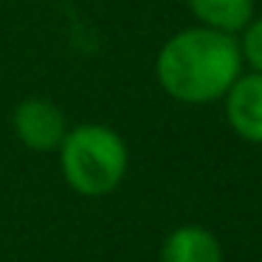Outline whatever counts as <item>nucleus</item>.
<instances>
[{"label": "nucleus", "instance_id": "nucleus-1", "mask_svg": "<svg viewBox=\"0 0 262 262\" xmlns=\"http://www.w3.org/2000/svg\"><path fill=\"white\" fill-rule=\"evenodd\" d=\"M243 74V54L234 34L206 26L183 29L161 46L155 79L166 96L183 104H209L228 93Z\"/></svg>", "mask_w": 262, "mask_h": 262}, {"label": "nucleus", "instance_id": "nucleus-7", "mask_svg": "<svg viewBox=\"0 0 262 262\" xmlns=\"http://www.w3.org/2000/svg\"><path fill=\"white\" fill-rule=\"evenodd\" d=\"M239 54H243V62L251 65V71L262 74V17H251V23L243 29Z\"/></svg>", "mask_w": 262, "mask_h": 262}, {"label": "nucleus", "instance_id": "nucleus-3", "mask_svg": "<svg viewBox=\"0 0 262 262\" xmlns=\"http://www.w3.org/2000/svg\"><path fill=\"white\" fill-rule=\"evenodd\" d=\"M12 130L31 152H57L68 133V119L51 99L29 96L14 107Z\"/></svg>", "mask_w": 262, "mask_h": 262}, {"label": "nucleus", "instance_id": "nucleus-2", "mask_svg": "<svg viewBox=\"0 0 262 262\" xmlns=\"http://www.w3.org/2000/svg\"><path fill=\"white\" fill-rule=\"evenodd\" d=\"M57 152L65 183L82 198L116 192L130 166V149L121 133L93 121L68 127Z\"/></svg>", "mask_w": 262, "mask_h": 262}, {"label": "nucleus", "instance_id": "nucleus-5", "mask_svg": "<svg viewBox=\"0 0 262 262\" xmlns=\"http://www.w3.org/2000/svg\"><path fill=\"white\" fill-rule=\"evenodd\" d=\"M158 262H223V245L211 228L186 223L164 237Z\"/></svg>", "mask_w": 262, "mask_h": 262}, {"label": "nucleus", "instance_id": "nucleus-4", "mask_svg": "<svg viewBox=\"0 0 262 262\" xmlns=\"http://www.w3.org/2000/svg\"><path fill=\"white\" fill-rule=\"evenodd\" d=\"M223 99L231 130L248 144H262V74H239Z\"/></svg>", "mask_w": 262, "mask_h": 262}, {"label": "nucleus", "instance_id": "nucleus-6", "mask_svg": "<svg viewBox=\"0 0 262 262\" xmlns=\"http://www.w3.org/2000/svg\"><path fill=\"white\" fill-rule=\"evenodd\" d=\"M200 26L237 34L254 17V0H186Z\"/></svg>", "mask_w": 262, "mask_h": 262}]
</instances>
